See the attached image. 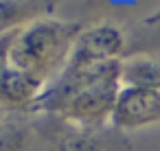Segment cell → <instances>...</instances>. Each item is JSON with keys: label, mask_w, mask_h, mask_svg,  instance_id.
Listing matches in <instances>:
<instances>
[{"label": "cell", "mask_w": 160, "mask_h": 151, "mask_svg": "<svg viewBox=\"0 0 160 151\" xmlns=\"http://www.w3.org/2000/svg\"><path fill=\"white\" fill-rule=\"evenodd\" d=\"M121 61H105L83 68H66L46 90L40 110L59 114L79 129L99 131L112 125L116 101L123 88Z\"/></svg>", "instance_id": "cell-1"}, {"label": "cell", "mask_w": 160, "mask_h": 151, "mask_svg": "<svg viewBox=\"0 0 160 151\" xmlns=\"http://www.w3.org/2000/svg\"><path fill=\"white\" fill-rule=\"evenodd\" d=\"M81 33L77 22L35 18L5 35V64L27 70L48 85L66 70L75 42Z\"/></svg>", "instance_id": "cell-2"}, {"label": "cell", "mask_w": 160, "mask_h": 151, "mask_svg": "<svg viewBox=\"0 0 160 151\" xmlns=\"http://www.w3.org/2000/svg\"><path fill=\"white\" fill-rule=\"evenodd\" d=\"M123 48H125V33L116 24L101 22L90 29H81L66 68H83L105 61H118Z\"/></svg>", "instance_id": "cell-3"}, {"label": "cell", "mask_w": 160, "mask_h": 151, "mask_svg": "<svg viewBox=\"0 0 160 151\" xmlns=\"http://www.w3.org/2000/svg\"><path fill=\"white\" fill-rule=\"evenodd\" d=\"M112 125L118 131H136L151 125H160V90L123 85Z\"/></svg>", "instance_id": "cell-4"}, {"label": "cell", "mask_w": 160, "mask_h": 151, "mask_svg": "<svg viewBox=\"0 0 160 151\" xmlns=\"http://www.w3.org/2000/svg\"><path fill=\"white\" fill-rule=\"evenodd\" d=\"M48 83L11 64L2 66V110L5 112H33L46 94Z\"/></svg>", "instance_id": "cell-5"}, {"label": "cell", "mask_w": 160, "mask_h": 151, "mask_svg": "<svg viewBox=\"0 0 160 151\" xmlns=\"http://www.w3.org/2000/svg\"><path fill=\"white\" fill-rule=\"evenodd\" d=\"M123 85L160 90V55H134L121 61Z\"/></svg>", "instance_id": "cell-6"}, {"label": "cell", "mask_w": 160, "mask_h": 151, "mask_svg": "<svg viewBox=\"0 0 160 151\" xmlns=\"http://www.w3.org/2000/svg\"><path fill=\"white\" fill-rule=\"evenodd\" d=\"M55 151H108V147L103 138L97 136V131L72 127L57 140Z\"/></svg>", "instance_id": "cell-7"}, {"label": "cell", "mask_w": 160, "mask_h": 151, "mask_svg": "<svg viewBox=\"0 0 160 151\" xmlns=\"http://www.w3.org/2000/svg\"><path fill=\"white\" fill-rule=\"evenodd\" d=\"M145 22H147V24H158V22H160V9H156L151 16H147Z\"/></svg>", "instance_id": "cell-8"}]
</instances>
